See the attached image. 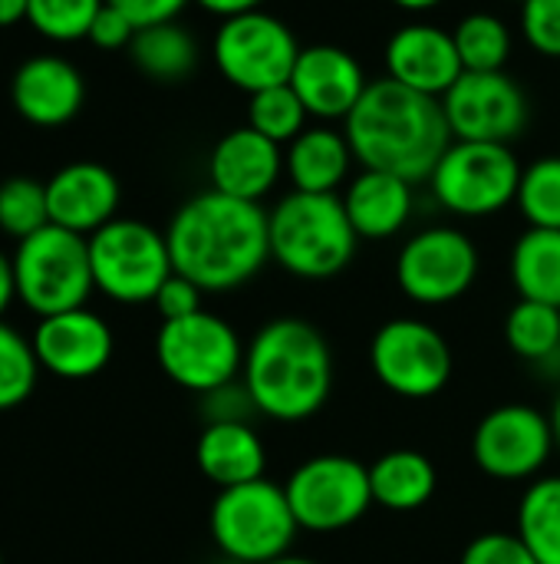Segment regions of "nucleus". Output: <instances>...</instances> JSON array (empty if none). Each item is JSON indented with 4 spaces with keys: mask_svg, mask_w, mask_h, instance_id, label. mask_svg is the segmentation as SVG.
Here are the masks:
<instances>
[{
    "mask_svg": "<svg viewBox=\"0 0 560 564\" xmlns=\"http://www.w3.org/2000/svg\"><path fill=\"white\" fill-rule=\"evenodd\" d=\"M515 532L538 564H560V476H538L528 482L518 502Z\"/></svg>",
    "mask_w": 560,
    "mask_h": 564,
    "instance_id": "cd10ccee",
    "label": "nucleus"
},
{
    "mask_svg": "<svg viewBox=\"0 0 560 564\" xmlns=\"http://www.w3.org/2000/svg\"><path fill=\"white\" fill-rule=\"evenodd\" d=\"M17 297L26 311L50 317L86 307L96 281L89 264V238L46 225L36 235L17 241L13 251Z\"/></svg>",
    "mask_w": 560,
    "mask_h": 564,
    "instance_id": "423d86ee",
    "label": "nucleus"
},
{
    "mask_svg": "<svg viewBox=\"0 0 560 564\" xmlns=\"http://www.w3.org/2000/svg\"><path fill=\"white\" fill-rule=\"evenodd\" d=\"M271 261L300 281H330L356 254V231L340 195L290 192L267 212Z\"/></svg>",
    "mask_w": 560,
    "mask_h": 564,
    "instance_id": "20e7f679",
    "label": "nucleus"
},
{
    "mask_svg": "<svg viewBox=\"0 0 560 564\" xmlns=\"http://www.w3.org/2000/svg\"><path fill=\"white\" fill-rule=\"evenodd\" d=\"M201 10L221 17V20H231V17H241V13H251V10H261L264 0H195Z\"/></svg>",
    "mask_w": 560,
    "mask_h": 564,
    "instance_id": "a19ab883",
    "label": "nucleus"
},
{
    "mask_svg": "<svg viewBox=\"0 0 560 564\" xmlns=\"http://www.w3.org/2000/svg\"><path fill=\"white\" fill-rule=\"evenodd\" d=\"M50 225L46 208V182L30 175H13L0 182V231L23 241Z\"/></svg>",
    "mask_w": 560,
    "mask_h": 564,
    "instance_id": "473e14b6",
    "label": "nucleus"
},
{
    "mask_svg": "<svg viewBox=\"0 0 560 564\" xmlns=\"http://www.w3.org/2000/svg\"><path fill=\"white\" fill-rule=\"evenodd\" d=\"M551 430H554V446H558V453H560V393L554 397V403H551Z\"/></svg>",
    "mask_w": 560,
    "mask_h": 564,
    "instance_id": "a18cd8bd",
    "label": "nucleus"
},
{
    "mask_svg": "<svg viewBox=\"0 0 560 564\" xmlns=\"http://www.w3.org/2000/svg\"><path fill=\"white\" fill-rule=\"evenodd\" d=\"M370 486L376 506L389 512H416L436 496L439 473L419 449H389L370 466Z\"/></svg>",
    "mask_w": 560,
    "mask_h": 564,
    "instance_id": "393cba45",
    "label": "nucleus"
},
{
    "mask_svg": "<svg viewBox=\"0 0 560 564\" xmlns=\"http://www.w3.org/2000/svg\"><path fill=\"white\" fill-rule=\"evenodd\" d=\"M46 208L50 225L89 238L116 218L119 182L99 162H69L46 182Z\"/></svg>",
    "mask_w": 560,
    "mask_h": 564,
    "instance_id": "412c9836",
    "label": "nucleus"
},
{
    "mask_svg": "<svg viewBox=\"0 0 560 564\" xmlns=\"http://www.w3.org/2000/svg\"><path fill=\"white\" fill-rule=\"evenodd\" d=\"M389 3H396L399 10H409V13H426V10H436L446 0H389Z\"/></svg>",
    "mask_w": 560,
    "mask_h": 564,
    "instance_id": "c03bdc74",
    "label": "nucleus"
},
{
    "mask_svg": "<svg viewBox=\"0 0 560 564\" xmlns=\"http://www.w3.org/2000/svg\"><path fill=\"white\" fill-rule=\"evenodd\" d=\"M106 3L122 10L135 23V30H142L155 23H172L191 0H106Z\"/></svg>",
    "mask_w": 560,
    "mask_h": 564,
    "instance_id": "ea45409f",
    "label": "nucleus"
},
{
    "mask_svg": "<svg viewBox=\"0 0 560 564\" xmlns=\"http://www.w3.org/2000/svg\"><path fill=\"white\" fill-rule=\"evenodd\" d=\"M40 370L33 340L0 321V413L17 410L33 393Z\"/></svg>",
    "mask_w": 560,
    "mask_h": 564,
    "instance_id": "72a5a7b5",
    "label": "nucleus"
},
{
    "mask_svg": "<svg viewBox=\"0 0 560 564\" xmlns=\"http://www.w3.org/2000/svg\"><path fill=\"white\" fill-rule=\"evenodd\" d=\"M452 139L465 142H512L528 126V96L505 73H462L442 96Z\"/></svg>",
    "mask_w": 560,
    "mask_h": 564,
    "instance_id": "2eb2a0df",
    "label": "nucleus"
},
{
    "mask_svg": "<svg viewBox=\"0 0 560 564\" xmlns=\"http://www.w3.org/2000/svg\"><path fill=\"white\" fill-rule=\"evenodd\" d=\"M241 383L257 413L277 423L317 416L333 390V354L320 327L300 317L267 321L244 350Z\"/></svg>",
    "mask_w": 560,
    "mask_h": 564,
    "instance_id": "7ed1b4c3",
    "label": "nucleus"
},
{
    "mask_svg": "<svg viewBox=\"0 0 560 564\" xmlns=\"http://www.w3.org/2000/svg\"><path fill=\"white\" fill-rule=\"evenodd\" d=\"M512 3H525V0H512Z\"/></svg>",
    "mask_w": 560,
    "mask_h": 564,
    "instance_id": "09e8293b",
    "label": "nucleus"
},
{
    "mask_svg": "<svg viewBox=\"0 0 560 564\" xmlns=\"http://www.w3.org/2000/svg\"><path fill=\"white\" fill-rule=\"evenodd\" d=\"M370 367L389 393L403 400H429L452 380V347L432 324L396 317L373 334Z\"/></svg>",
    "mask_w": 560,
    "mask_h": 564,
    "instance_id": "f8f14e48",
    "label": "nucleus"
},
{
    "mask_svg": "<svg viewBox=\"0 0 560 564\" xmlns=\"http://www.w3.org/2000/svg\"><path fill=\"white\" fill-rule=\"evenodd\" d=\"M211 50H215L218 73L231 86L254 96L261 89L290 83L304 46L297 43L294 30L281 17L251 10V13L221 20Z\"/></svg>",
    "mask_w": 560,
    "mask_h": 564,
    "instance_id": "9b49d317",
    "label": "nucleus"
},
{
    "mask_svg": "<svg viewBox=\"0 0 560 564\" xmlns=\"http://www.w3.org/2000/svg\"><path fill=\"white\" fill-rule=\"evenodd\" d=\"M198 469L218 489L264 479L267 449L251 423H208L195 446Z\"/></svg>",
    "mask_w": 560,
    "mask_h": 564,
    "instance_id": "5701e85b",
    "label": "nucleus"
},
{
    "mask_svg": "<svg viewBox=\"0 0 560 564\" xmlns=\"http://www.w3.org/2000/svg\"><path fill=\"white\" fill-rule=\"evenodd\" d=\"M479 278L475 241L449 225L413 235L396 258L399 291L422 307H442L469 294Z\"/></svg>",
    "mask_w": 560,
    "mask_h": 564,
    "instance_id": "ddd939ff",
    "label": "nucleus"
},
{
    "mask_svg": "<svg viewBox=\"0 0 560 564\" xmlns=\"http://www.w3.org/2000/svg\"><path fill=\"white\" fill-rule=\"evenodd\" d=\"M26 7H30V0H0V30L26 20Z\"/></svg>",
    "mask_w": 560,
    "mask_h": 564,
    "instance_id": "37998d69",
    "label": "nucleus"
},
{
    "mask_svg": "<svg viewBox=\"0 0 560 564\" xmlns=\"http://www.w3.org/2000/svg\"><path fill=\"white\" fill-rule=\"evenodd\" d=\"M551 416L528 403H505L485 413L472 433L475 466L498 482H531L554 456Z\"/></svg>",
    "mask_w": 560,
    "mask_h": 564,
    "instance_id": "4468645a",
    "label": "nucleus"
},
{
    "mask_svg": "<svg viewBox=\"0 0 560 564\" xmlns=\"http://www.w3.org/2000/svg\"><path fill=\"white\" fill-rule=\"evenodd\" d=\"M102 3L106 0H30L26 23L53 43H73L89 36Z\"/></svg>",
    "mask_w": 560,
    "mask_h": 564,
    "instance_id": "f704fd0d",
    "label": "nucleus"
},
{
    "mask_svg": "<svg viewBox=\"0 0 560 564\" xmlns=\"http://www.w3.org/2000/svg\"><path fill=\"white\" fill-rule=\"evenodd\" d=\"M459 564H538L518 532H485L472 539Z\"/></svg>",
    "mask_w": 560,
    "mask_h": 564,
    "instance_id": "e433bc0d",
    "label": "nucleus"
},
{
    "mask_svg": "<svg viewBox=\"0 0 560 564\" xmlns=\"http://www.w3.org/2000/svg\"><path fill=\"white\" fill-rule=\"evenodd\" d=\"M353 149L347 132L330 126H307L284 152V172L294 192L337 195L353 169Z\"/></svg>",
    "mask_w": 560,
    "mask_h": 564,
    "instance_id": "b1692460",
    "label": "nucleus"
},
{
    "mask_svg": "<svg viewBox=\"0 0 560 564\" xmlns=\"http://www.w3.org/2000/svg\"><path fill=\"white\" fill-rule=\"evenodd\" d=\"M86 40L96 43L99 50H129L135 40V23L122 10H116L112 3H102Z\"/></svg>",
    "mask_w": 560,
    "mask_h": 564,
    "instance_id": "58836bf2",
    "label": "nucleus"
},
{
    "mask_svg": "<svg viewBox=\"0 0 560 564\" xmlns=\"http://www.w3.org/2000/svg\"><path fill=\"white\" fill-rule=\"evenodd\" d=\"M89 264L96 291L119 304H149L175 274L162 231L135 218H112L89 235Z\"/></svg>",
    "mask_w": 560,
    "mask_h": 564,
    "instance_id": "0eeeda50",
    "label": "nucleus"
},
{
    "mask_svg": "<svg viewBox=\"0 0 560 564\" xmlns=\"http://www.w3.org/2000/svg\"><path fill=\"white\" fill-rule=\"evenodd\" d=\"M521 33L541 56L560 59V0H525Z\"/></svg>",
    "mask_w": 560,
    "mask_h": 564,
    "instance_id": "c9c22d12",
    "label": "nucleus"
},
{
    "mask_svg": "<svg viewBox=\"0 0 560 564\" xmlns=\"http://www.w3.org/2000/svg\"><path fill=\"white\" fill-rule=\"evenodd\" d=\"M290 86L300 96L307 116L320 122H337L356 109L370 83L350 50L333 43H314L300 50Z\"/></svg>",
    "mask_w": 560,
    "mask_h": 564,
    "instance_id": "f3484780",
    "label": "nucleus"
},
{
    "mask_svg": "<svg viewBox=\"0 0 560 564\" xmlns=\"http://www.w3.org/2000/svg\"><path fill=\"white\" fill-rule=\"evenodd\" d=\"M208 175L215 192L261 205L284 175V149L251 126L231 129L215 142Z\"/></svg>",
    "mask_w": 560,
    "mask_h": 564,
    "instance_id": "aec40b11",
    "label": "nucleus"
},
{
    "mask_svg": "<svg viewBox=\"0 0 560 564\" xmlns=\"http://www.w3.org/2000/svg\"><path fill=\"white\" fill-rule=\"evenodd\" d=\"M340 198H343V208L356 238H366V241H386L399 235L409 225L413 205H416L413 182L389 175V172H376V169H363Z\"/></svg>",
    "mask_w": 560,
    "mask_h": 564,
    "instance_id": "4be33fe9",
    "label": "nucleus"
},
{
    "mask_svg": "<svg viewBox=\"0 0 560 564\" xmlns=\"http://www.w3.org/2000/svg\"><path fill=\"white\" fill-rule=\"evenodd\" d=\"M0 564H3V558H0Z\"/></svg>",
    "mask_w": 560,
    "mask_h": 564,
    "instance_id": "8fccbe9b",
    "label": "nucleus"
},
{
    "mask_svg": "<svg viewBox=\"0 0 560 564\" xmlns=\"http://www.w3.org/2000/svg\"><path fill=\"white\" fill-rule=\"evenodd\" d=\"M521 165L505 142L452 139L429 175L436 202L459 218H488L518 198Z\"/></svg>",
    "mask_w": 560,
    "mask_h": 564,
    "instance_id": "1a4fd4ad",
    "label": "nucleus"
},
{
    "mask_svg": "<svg viewBox=\"0 0 560 564\" xmlns=\"http://www.w3.org/2000/svg\"><path fill=\"white\" fill-rule=\"evenodd\" d=\"M132 63L155 83H178L195 73L198 66V43L195 36L172 23H155L135 30V40L129 46Z\"/></svg>",
    "mask_w": 560,
    "mask_h": 564,
    "instance_id": "bb28decb",
    "label": "nucleus"
},
{
    "mask_svg": "<svg viewBox=\"0 0 560 564\" xmlns=\"http://www.w3.org/2000/svg\"><path fill=\"white\" fill-rule=\"evenodd\" d=\"M462 73L452 33L436 23H406L386 43V76L416 93L442 99Z\"/></svg>",
    "mask_w": 560,
    "mask_h": 564,
    "instance_id": "a211bd4d",
    "label": "nucleus"
},
{
    "mask_svg": "<svg viewBox=\"0 0 560 564\" xmlns=\"http://www.w3.org/2000/svg\"><path fill=\"white\" fill-rule=\"evenodd\" d=\"M224 564H244V562H228V558H224Z\"/></svg>",
    "mask_w": 560,
    "mask_h": 564,
    "instance_id": "de8ad7c7",
    "label": "nucleus"
},
{
    "mask_svg": "<svg viewBox=\"0 0 560 564\" xmlns=\"http://www.w3.org/2000/svg\"><path fill=\"white\" fill-rule=\"evenodd\" d=\"M244 344L238 330L208 311L182 321H165L155 337V357L162 373L188 393H215L241 380Z\"/></svg>",
    "mask_w": 560,
    "mask_h": 564,
    "instance_id": "6e6552de",
    "label": "nucleus"
},
{
    "mask_svg": "<svg viewBox=\"0 0 560 564\" xmlns=\"http://www.w3.org/2000/svg\"><path fill=\"white\" fill-rule=\"evenodd\" d=\"M307 119L310 116L290 83L254 93L251 106H248V126L277 145H290L307 129Z\"/></svg>",
    "mask_w": 560,
    "mask_h": 564,
    "instance_id": "7c9ffc66",
    "label": "nucleus"
},
{
    "mask_svg": "<svg viewBox=\"0 0 560 564\" xmlns=\"http://www.w3.org/2000/svg\"><path fill=\"white\" fill-rule=\"evenodd\" d=\"M505 340L515 357L528 364H551L560 357V307L518 301L505 317Z\"/></svg>",
    "mask_w": 560,
    "mask_h": 564,
    "instance_id": "c85d7f7f",
    "label": "nucleus"
},
{
    "mask_svg": "<svg viewBox=\"0 0 560 564\" xmlns=\"http://www.w3.org/2000/svg\"><path fill=\"white\" fill-rule=\"evenodd\" d=\"M452 40H455L465 73L505 69L512 56V30L498 13H488V10H475L462 17L452 30Z\"/></svg>",
    "mask_w": 560,
    "mask_h": 564,
    "instance_id": "c756f323",
    "label": "nucleus"
},
{
    "mask_svg": "<svg viewBox=\"0 0 560 564\" xmlns=\"http://www.w3.org/2000/svg\"><path fill=\"white\" fill-rule=\"evenodd\" d=\"M294 519L304 532H343L356 525L376 502L370 466L353 456H314L300 463L284 482Z\"/></svg>",
    "mask_w": 560,
    "mask_h": 564,
    "instance_id": "9d476101",
    "label": "nucleus"
},
{
    "mask_svg": "<svg viewBox=\"0 0 560 564\" xmlns=\"http://www.w3.org/2000/svg\"><path fill=\"white\" fill-rule=\"evenodd\" d=\"M267 564H317V562H310V558H300V555H284V558H274V562H267Z\"/></svg>",
    "mask_w": 560,
    "mask_h": 564,
    "instance_id": "49530a36",
    "label": "nucleus"
},
{
    "mask_svg": "<svg viewBox=\"0 0 560 564\" xmlns=\"http://www.w3.org/2000/svg\"><path fill=\"white\" fill-rule=\"evenodd\" d=\"M201 288L195 284V281H188L185 274H172L162 288H158V294H155V311H158V317H162V324L165 321H182V317H191V314H198V311H205L201 307Z\"/></svg>",
    "mask_w": 560,
    "mask_h": 564,
    "instance_id": "4c0bfd02",
    "label": "nucleus"
},
{
    "mask_svg": "<svg viewBox=\"0 0 560 564\" xmlns=\"http://www.w3.org/2000/svg\"><path fill=\"white\" fill-rule=\"evenodd\" d=\"M33 354L40 367L63 380H89L112 360V330L89 307L40 317L33 330Z\"/></svg>",
    "mask_w": 560,
    "mask_h": 564,
    "instance_id": "dca6fc26",
    "label": "nucleus"
},
{
    "mask_svg": "<svg viewBox=\"0 0 560 564\" xmlns=\"http://www.w3.org/2000/svg\"><path fill=\"white\" fill-rule=\"evenodd\" d=\"M13 297H17V274H13V258H7L3 251H0V317H3V311L13 304Z\"/></svg>",
    "mask_w": 560,
    "mask_h": 564,
    "instance_id": "79ce46f5",
    "label": "nucleus"
},
{
    "mask_svg": "<svg viewBox=\"0 0 560 564\" xmlns=\"http://www.w3.org/2000/svg\"><path fill=\"white\" fill-rule=\"evenodd\" d=\"M86 99V83L79 69L53 53H40L23 59L10 79V102L13 109L40 129L66 126Z\"/></svg>",
    "mask_w": 560,
    "mask_h": 564,
    "instance_id": "6ab92c4d",
    "label": "nucleus"
},
{
    "mask_svg": "<svg viewBox=\"0 0 560 564\" xmlns=\"http://www.w3.org/2000/svg\"><path fill=\"white\" fill-rule=\"evenodd\" d=\"M515 205L525 215L528 228L560 231V155H545L521 169Z\"/></svg>",
    "mask_w": 560,
    "mask_h": 564,
    "instance_id": "2f4dec72",
    "label": "nucleus"
},
{
    "mask_svg": "<svg viewBox=\"0 0 560 564\" xmlns=\"http://www.w3.org/2000/svg\"><path fill=\"white\" fill-rule=\"evenodd\" d=\"M343 122L363 169L389 172L413 185L426 182L452 145L442 99L399 86L389 76L373 79Z\"/></svg>",
    "mask_w": 560,
    "mask_h": 564,
    "instance_id": "f03ea898",
    "label": "nucleus"
},
{
    "mask_svg": "<svg viewBox=\"0 0 560 564\" xmlns=\"http://www.w3.org/2000/svg\"><path fill=\"white\" fill-rule=\"evenodd\" d=\"M512 281L521 301L560 307V231L528 228L512 248Z\"/></svg>",
    "mask_w": 560,
    "mask_h": 564,
    "instance_id": "a878e982",
    "label": "nucleus"
},
{
    "mask_svg": "<svg viewBox=\"0 0 560 564\" xmlns=\"http://www.w3.org/2000/svg\"><path fill=\"white\" fill-rule=\"evenodd\" d=\"M165 241L175 274L215 294L248 284L271 261L267 212L215 188L188 198L172 215Z\"/></svg>",
    "mask_w": 560,
    "mask_h": 564,
    "instance_id": "f257e3e1",
    "label": "nucleus"
},
{
    "mask_svg": "<svg viewBox=\"0 0 560 564\" xmlns=\"http://www.w3.org/2000/svg\"><path fill=\"white\" fill-rule=\"evenodd\" d=\"M208 522L221 555L244 564H267L290 555L300 532L284 486L271 479L218 489Z\"/></svg>",
    "mask_w": 560,
    "mask_h": 564,
    "instance_id": "39448f33",
    "label": "nucleus"
}]
</instances>
